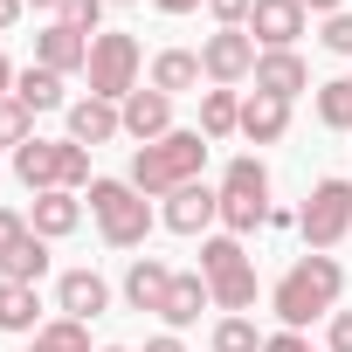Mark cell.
<instances>
[{
    "mask_svg": "<svg viewBox=\"0 0 352 352\" xmlns=\"http://www.w3.org/2000/svg\"><path fill=\"white\" fill-rule=\"evenodd\" d=\"M35 63L56 69V76H76V69H90V35H76L69 21H49L35 35Z\"/></svg>",
    "mask_w": 352,
    "mask_h": 352,
    "instance_id": "4fadbf2b",
    "label": "cell"
},
{
    "mask_svg": "<svg viewBox=\"0 0 352 352\" xmlns=\"http://www.w3.org/2000/svg\"><path fill=\"white\" fill-rule=\"evenodd\" d=\"M138 69H145V56H138V42L124 35V28H97L90 35V97H104V104H124L131 90H138Z\"/></svg>",
    "mask_w": 352,
    "mask_h": 352,
    "instance_id": "52a82bcc",
    "label": "cell"
},
{
    "mask_svg": "<svg viewBox=\"0 0 352 352\" xmlns=\"http://www.w3.org/2000/svg\"><path fill=\"white\" fill-rule=\"evenodd\" d=\"M318 124L324 131H352V76L318 83Z\"/></svg>",
    "mask_w": 352,
    "mask_h": 352,
    "instance_id": "484cf974",
    "label": "cell"
},
{
    "mask_svg": "<svg viewBox=\"0 0 352 352\" xmlns=\"http://www.w3.org/2000/svg\"><path fill=\"white\" fill-rule=\"evenodd\" d=\"M90 214L111 249H145V235H152V201L131 180H90Z\"/></svg>",
    "mask_w": 352,
    "mask_h": 352,
    "instance_id": "8992f818",
    "label": "cell"
},
{
    "mask_svg": "<svg viewBox=\"0 0 352 352\" xmlns=\"http://www.w3.org/2000/svg\"><path fill=\"white\" fill-rule=\"evenodd\" d=\"M256 90L290 104L297 90H311V63H304L297 49H263V56H256Z\"/></svg>",
    "mask_w": 352,
    "mask_h": 352,
    "instance_id": "5bb4252c",
    "label": "cell"
},
{
    "mask_svg": "<svg viewBox=\"0 0 352 352\" xmlns=\"http://www.w3.org/2000/svg\"><path fill=\"white\" fill-rule=\"evenodd\" d=\"M97 352H131V345H97Z\"/></svg>",
    "mask_w": 352,
    "mask_h": 352,
    "instance_id": "b9f144b4",
    "label": "cell"
},
{
    "mask_svg": "<svg viewBox=\"0 0 352 352\" xmlns=\"http://www.w3.org/2000/svg\"><path fill=\"white\" fill-rule=\"evenodd\" d=\"M324 352H352V311H331L324 318Z\"/></svg>",
    "mask_w": 352,
    "mask_h": 352,
    "instance_id": "d6a6232c",
    "label": "cell"
},
{
    "mask_svg": "<svg viewBox=\"0 0 352 352\" xmlns=\"http://www.w3.org/2000/svg\"><path fill=\"white\" fill-rule=\"evenodd\" d=\"M263 352H318V345H311L304 331H270V338H263Z\"/></svg>",
    "mask_w": 352,
    "mask_h": 352,
    "instance_id": "e575fe53",
    "label": "cell"
},
{
    "mask_svg": "<svg viewBox=\"0 0 352 352\" xmlns=\"http://www.w3.org/2000/svg\"><path fill=\"white\" fill-rule=\"evenodd\" d=\"M118 8H138V0H118Z\"/></svg>",
    "mask_w": 352,
    "mask_h": 352,
    "instance_id": "7bdbcfd3",
    "label": "cell"
},
{
    "mask_svg": "<svg viewBox=\"0 0 352 352\" xmlns=\"http://www.w3.org/2000/svg\"><path fill=\"white\" fill-rule=\"evenodd\" d=\"M249 8H256V0H208V14L221 28H249Z\"/></svg>",
    "mask_w": 352,
    "mask_h": 352,
    "instance_id": "836d02e7",
    "label": "cell"
},
{
    "mask_svg": "<svg viewBox=\"0 0 352 352\" xmlns=\"http://www.w3.org/2000/svg\"><path fill=\"white\" fill-rule=\"evenodd\" d=\"M0 276H8V283H42V276H49V242H42V235H28L8 263H0Z\"/></svg>",
    "mask_w": 352,
    "mask_h": 352,
    "instance_id": "4316f807",
    "label": "cell"
},
{
    "mask_svg": "<svg viewBox=\"0 0 352 352\" xmlns=\"http://www.w3.org/2000/svg\"><path fill=\"white\" fill-rule=\"evenodd\" d=\"M221 228L228 235H256V228H270V166L256 159V152H242V159H228L221 166Z\"/></svg>",
    "mask_w": 352,
    "mask_h": 352,
    "instance_id": "277c9868",
    "label": "cell"
},
{
    "mask_svg": "<svg viewBox=\"0 0 352 352\" xmlns=\"http://www.w3.org/2000/svg\"><path fill=\"white\" fill-rule=\"evenodd\" d=\"M256 35L249 28H214L208 42H201V69H208V83H221V90H235V83H249L256 76Z\"/></svg>",
    "mask_w": 352,
    "mask_h": 352,
    "instance_id": "9c48e42d",
    "label": "cell"
},
{
    "mask_svg": "<svg viewBox=\"0 0 352 352\" xmlns=\"http://www.w3.org/2000/svg\"><path fill=\"white\" fill-rule=\"evenodd\" d=\"M28 228H35L42 242H63V235H76V228H83V201H76V194H35Z\"/></svg>",
    "mask_w": 352,
    "mask_h": 352,
    "instance_id": "ffe728a7",
    "label": "cell"
},
{
    "mask_svg": "<svg viewBox=\"0 0 352 352\" xmlns=\"http://www.w3.org/2000/svg\"><path fill=\"white\" fill-rule=\"evenodd\" d=\"M208 345H214V352H263V331H256V318L242 311V318H221Z\"/></svg>",
    "mask_w": 352,
    "mask_h": 352,
    "instance_id": "83f0119b",
    "label": "cell"
},
{
    "mask_svg": "<svg viewBox=\"0 0 352 352\" xmlns=\"http://www.w3.org/2000/svg\"><path fill=\"white\" fill-rule=\"evenodd\" d=\"M304 14H345V0H304Z\"/></svg>",
    "mask_w": 352,
    "mask_h": 352,
    "instance_id": "f35d334b",
    "label": "cell"
},
{
    "mask_svg": "<svg viewBox=\"0 0 352 352\" xmlns=\"http://www.w3.org/2000/svg\"><path fill=\"white\" fill-rule=\"evenodd\" d=\"M152 8H159V14H194L201 0H152Z\"/></svg>",
    "mask_w": 352,
    "mask_h": 352,
    "instance_id": "74e56055",
    "label": "cell"
},
{
    "mask_svg": "<svg viewBox=\"0 0 352 352\" xmlns=\"http://www.w3.org/2000/svg\"><path fill=\"white\" fill-rule=\"evenodd\" d=\"M35 228H28V214H14V208H0V263H8L21 242H28Z\"/></svg>",
    "mask_w": 352,
    "mask_h": 352,
    "instance_id": "4dcf8cb0",
    "label": "cell"
},
{
    "mask_svg": "<svg viewBox=\"0 0 352 352\" xmlns=\"http://www.w3.org/2000/svg\"><path fill=\"white\" fill-rule=\"evenodd\" d=\"M28 138H35V111L14 104V97H0V145H14V152H21Z\"/></svg>",
    "mask_w": 352,
    "mask_h": 352,
    "instance_id": "f1b7e54d",
    "label": "cell"
},
{
    "mask_svg": "<svg viewBox=\"0 0 352 352\" xmlns=\"http://www.w3.org/2000/svg\"><path fill=\"white\" fill-rule=\"evenodd\" d=\"M201 276H208L221 318H242V311L256 304V263H249L242 235H208V242H201Z\"/></svg>",
    "mask_w": 352,
    "mask_h": 352,
    "instance_id": "5b68a950",
    "label": "cell"
},
{
    "mask_svg": "<svg viewBox=\"0 0 352 352\" xmlns=\"http://www.w3.org/2000/svg\"><path fill=\"white\" fill-rule=\"evenodd\" d=\"M159 221H166L173 235H208V228L221 221V194H214L208 180H194V187H180V194H166Z\"/></svg>",
    "mask_w": 352,
    "mask_h": 352,
    "instance_id": "30bf717a",
    "label": "cell"
},
{
    "mask_svg": "<svg viewBox=\"0 0 352 352\" xmlns=\"http://www.w3.org/2000/svg\"><path fill=\"white\" fill-rule=\"evenodd\" d=\"M21 14H28V0H0V35H8V28H14Z\"/></svg>",
    "mask_w": 352,
    "mask_h": 352,
    "instance_id": "d590c367",
    "label": "cell"
},
{
    "mask_svg": "<svg viewBox=\"0 0 352 352\" xmlns=\"http://www.w3.org/2000/svg\"><path fill=\"white\" fill-rule=\"evenodd\" d=\"M208 69H201V49H159L152 56V90H166V97H180V90H194Z\"/></svg>",
    "mask_w": 352,
    "mask_h": 352,
    "instance_id": "44dd1931",
    "label": "cell"
},
{
    "mask_svg": "<svg viewBox=\"0 0 352 352\" xmlns=\"http://www.w3.org/2000/svg\"><path fill=\"white\" fill-rule=\"evenodd\" d=\"M145 352H187V345L173 338V331H159V338H145Z\"/></svg>",
    "mask_w": 352,
    "mask_h": 352,
    "instance_id": "8d00e7d4",
    "label": "cell"
},
{
    "mask_svg": "<svg viewBox=\"0 0 352 352\" xmlns=\"http://www.w3.org/2000/svg\"><path fill=\"white\" fill-rule=\"evenodd\" d=\"M338 290H345V270H338L331 256L304 249V256L276 276L270 311H276V324H283V331H304V324H318V318H331V311H338Z\"/></svg>",
    "mask_w": 352,
    "mask_h": 352,
    "instance_id": "6da1fadb",
    "label": "cell"
},
{
    "mask_svg": "<svg viewBox=\"0 0 352 352\" xmlns=\"http://www.w3.org/2000/svg\"><path fill=\"white\" fill-rule=\"evenodd\" d=\"M331 56H352V14H324V35H318Z\"/></svg>",
    "mask_w": 352,
    "mask_h": 352,
    "instance_id": "1f68e13d",
    "label": "cell"
},
{
    "mask_svg": "<svg viewBox=\"0 0 352 352\" xmlns=\"http://www.w3.org/2000/svg\"><path fill=\"white\" fill-rule=\"evenodd\" d=\"M208 304H214V290H208L201 270H173V290H166V311H159V318H166L173 331H187V324H201Z\"/></svg>",
    "mask_w": 352,
    "mask_h": 352,
    "instance_id": "2e32d148",
    "label": "cell"
},
{
    "mask_svg": "<svg viewBox=\"0 0 352 352\" xmlns=\"http://www.w3.org/2000/svg\"><path fill=\"white\" fill-rule=\"evenodd\" d=\"M166 290H173V270L159 256H131L124 270V304L131 311H166Z\"/></svg>",
    "mask_w": 352,
    "mask_h": 352,
    "instance_id": "e0dca14e",
    "label": "cell"
},
{
    "mask_svg": "<svg viewBox=\"0 0 352 352\" xmlns=\"http://www.w3.org/2000/svg\"><path fill=\"white\" fill-rule=\"evenodd\" d=\"M14 76H21V69H14L8 56H0V97H14Z\"/></svg>",
    "mask_w": 352,
    "mask_h": 352,
    "instance_id": "ab89813d",
    "label": "cell"
},
{
    "mask_svg": "<svg viewBox=\"0 0 352 352\" xmlns=\"http://www.w3.org/2000/svg\"><path fill=\"white\" fill-rule=\"evenodd\" d=\"M56 21H69L76 35H97V21H104V0H63V14Z\"/></svg>",
    "mask_w": 352,
    "mask_h": 352,
    "instance_id": "f546056e",
    "label": "cell"
},
{
    "mask_svg": "<svg viewBox=\"0 0 352 352\" xmlns=\"http://www.w3.org/2000/svg\"><path fill=\"white\" fill-rule=\"evenodd\" d=\"M28 352H90V324H83V318H49V324L28 338Z\"/></svg>",
    "mask_w": 352,
    "mask_h": 352,
    "instance_id": "d4e9b609",
    "label": "cell"
},
{
    "mask_svg": "<svg viewBox=\"0 0 352 352\" xmlns=\"http://www.w3.org/2000/svg\"><path fill=\"white\" fill-rule=\"evenodd\" d=\"M304 0H256L249 8V35H256V49H297V35H304Z\"/></svg>",
    "mask_w": 352,
    "mask_h": 352,
    "instance_id": "8fae6325",
    "label": "cell"
},
{
    "mask_svg": "<svg viewBox=\"0 0 352 352\" xmlns=\"http://www.w3.org/2000/svg\"><path fill=\"white\" fill-rule=\"evenodd\" d=\"M283 131H290V104L249 90V97H242V138H249V145H276Z\"/></svg>",
    "mask_w": 352,
    "mask_h": 352,
    "instance_id": "ac0fdd59",
    "label": "cell"
},
{
    "mask_svg": "<svg viewBox=\"0 0 352 352\" xmlns=\"http://www.w3.org/2000/svg\"><path fill=\"white\" fill-rule=\"evenodd\" d=\"M28 8H42V14H63V0H28Z\"/></svg>",
    "mask_w": 352,
    "mask_h": 352,
    "instance_id": "60d3db41",
    "label": "cell"
},
{
    "mask_svg": "<svg viewBox=\"0 0 352 352\" xmlns=\"http://www.w3.org/2000/svg\"><path fill=\"white\" fill-rule=\"evenodd\" d=\"M56 304H63V318H83V324H90V318L111 304V283H104L97 270H63V276H56Z\"/></svg>",
    "mask_w": 352,
    "mask_h": 352,
    "instance_id": "9a60e30c",
    "label": "cell"
},
{
    "mask_svg": "<svg viewBox=\"0 0 352 352\" xmlns=\"http://www.w3.org/2000/svg\"><path fill=\"white\" fill-rule=\"evenodd\" d=\"M201 166H208V138L201 131H166V138H152V145L131 152V187L145 201H166V194L194 187Z\"/></svg>",
    "mask_w": 352,
    "mask_h": 352,
    "instance_id": "7a4b0ae2",
    "label": "cell"
},
{
    "mask_svg": "<svg viewBox=\"0 0 352 352\" xmlns=\"http://www.w3.org/2000/svg\"><path fill=\"white\" fill-rule=\"evenodd\" d=\"M235 131H242V97H235V90H221V83H214V90H201V138H208V145H221V138H235Z\"/></svg>",
    "mask_w": 352,
    "mask_h": 352,
    "instance_id": "7402d4cb",
    "label": "cell"
},
{
    "mask_svg": "<svg viewBox=\"0 0 352 352\" xmlns=\"http://www.w3.org/2000/svg\"><path fill=\"white\" fill-rule=\"evenodd\" d=\"M297 228H304V249H318V256H331L345 235H352V180H318L311 187V201L297 208Z\"/></svg>",
    "mask_w": 352,
    "mask_h": 352,
    "instance_id": "ba28073f",
    "label": "cell"
},
{
    "mask_svg": "<svg viewBox=\"0 0 352 352\" xmlns=\"http://www.w3.org/2000/svg\"><path fill=\"white\" fill-rule=\"evenodd\" d=\"M14 180L28 194H83L90 187V145H76V138H28L14 152Z\"/></svg>",
    "mask_w": 352,
    "mask_h": 352,
    "instance_id": "3957f363",
    "label": "cell"
},
{
    "mask_svg": "<svg viewBox=\"0 0 352 352\" xmlns=\"http://www.w3.org/2000/svg\"><path fill=\"white\" fill-rule=\"evenodd\" d=\"M118 131H124L118 104H104V97H83V104H69V138H76V145H90V152H97V145H111Z\"/></svg>",
    "mask_w": 352,
    "mask_h": 352,
    "instance_id": "d6986e66",
    "label": "cell"
},
{
    "mask_svg": "<svg viewBox=\"0 0 352 352\" xmlns=\"http://www.w3.org/2000/svg\"><path fill=\"white\" fill-rule=\"evenodd\" d=\"M118 118H124V138L152 145V138H166V131H173V97H166V90H152V83H138V90L118 104Z\"/></svg>",
    "mask_w": 352,
    "mask_h": 352,
    "instance_id": "7c38bea8",
    "label": "cell"
},
{
    "mask_svg": "<svg viewBox=\"0 0 352 352\" xmlns=\"http://www.w3.org/2000/svg\"><path fill=\"white\" fill-rule=\"evenodd\" d=\"M14 104H28L35 118H42V111H63V76L42 69V63H28V69L14 76Z\"/></svg>",
    "mask_w": 352,
    "mask_h": 352,
    "instance_id": "cb8c5ba5",
    "label": "cell"
},
{
    "mask_svg": "<svg viewBox=\"0 0 352 352\" xmlns=\"http://www.w3.org/2000/svg\"><path fill=\"white\" fill-rule=\"evenodd\" d=\"M42 304H35V283H8L0 276V331H21V338H35L42 331V318H35Z\"/></svg>",
    "mask_w": 352,
    "mask_h": 352,
    "instance_id": "603a6c76",
    "label": "cell"
}]
</instances>
